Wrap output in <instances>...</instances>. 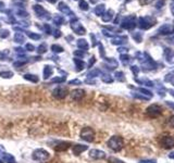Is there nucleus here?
Returning a JSON list of instances; mask_svg holds the SVG:
<instances>
[{
    "instance_id": "obj_55",
    "label": "nucleus",
    "mask_w": 174,
    "mask_h": 163,
    "mask_svg": "<svg viewBox=\"0 0 174 163\" xmlns=\"http://www.w3.org/2000/svg\"><path fill=\"white\" fill-rule=\"evenodd\" d=\"M171 11H172V14L174 15V0L171 1Z\"/></svg>"
},
{
    "instance_id": "obj_17",
    "label": "nucleus",
    "mask_w": 174,
    "mask_h": 163,
    "mask_svg": "<svg viewBox=\"0 0 174 163\" xmlns=\"http://www.w3.org/2000/svg\"><path fill=\"white\" fill-rule=\"evenodd\" d=\"M76 46H77V48H80L81 50H83V51H87L89 48V45L88 42H87V40L86 39H78L77 42H76Z\"/></svg>"
},
{
    "instance_id": "obj_34",
    "label": "nucleus",
    "mask_w": 174,
    "mask_h": 163,
    "mask_svg": "<svg viewBox=\"0 0 174 163\" xmlns=\"http://www.w3.org/2000/svg\"><path fill=\"white\" fill-rule=\"evenodd\" d=\"M0 76H1L2 78H7V80H9V78H12L13 72H11V71H3V72H0Z\"/></svg>"
},
{
    "instance_id": "obj_10",
    "label": "nucleus",
    "mask_w": 174,
    "mask_h": 163,
    "mask_svg": "<svg viewBox=\"0 0 174 163\" xmlns=\"http://www.w3.org/2000/svg\"><path fill=\"white\" fill-rule=\"evenodd\" d=\"M161 108L157 104H151L150 107L147 108V114H148L150 117H157L158 115L161 114Z\"/></svg>"
},
{
    "instance_id": "obj_23",
    "label": "nucleus",
    "mask_w": 174,
    "mask_h": 163,
    "mask_svg": "<svg viewBox=\"0 0 174 163\" xmlns=\"http://www.w3.org/2000/svg\"><path fill=\"white\" fill-rule=\"evenodd\" d=\"M113 14H114V12H113V10H108L106 13H104L101 16L102 21L104 22H110L112 20V18H113Z\"/></svg>"
},
{
    "instance_id": "obj_29",
    "label": "nucleus",
    "mask_w": 174,
    "mask_h": 163,
    "mask_svg": "<svg viewBox=\"0 0 174 163\" xmlns=\"http://www.w3.org/2000/svg\"><path fill=\"white\" fill-rule=\"evenodd\" d=\"M100 70L99 69H95V70H93V71H90V72L87 74V77L88 78H95V77H97V76H99L100 75Z\"/></svg>"
},
{
    "instance_id": "obj_37",
    "label": "nucleus",
    "mask_w": 174,
    "mask_h": 163,
    "mask_svg": "<svg viewBox=\"0 0 174 163\" xmlns=\"http://www.w3.org/2000/svg\"><path fill=\"white\" fill-rule=\"evenodd\" d=\"M12 2L15 5H19L20 8H23L22 5H26V3H27V0H12Z\"/></svg>"
},
{
    "instance_id": "obj_31",
    "label": "nucleus",
    "mask_w": 174,
    "mask_h": 163,
    "mask_svg": "<svg viewBox=\"0 0 174 163\" xmlns=\"http://www.w3.org/2000/svg\"><path fill=\"white\" fill-rule=\"evenodd\" d=\"M26 34H27V36H29L31 39H33V40H39V39L42 38V36H40L39 34H37V33H33V32H26Z\"/></svg>"
},
{
    "instance_id": "obj_39",
    "label": "nucleus",
    "mask_w": 174,
    "mask_h": 163,
    "mask_svg": "<svg viewBox=\"0 0 174 163\" xmlns=\"http://www.w3.org/2000/svg\"><path fill=\"white\" fill-rule=\"evenodd\" d=\"M43 29H44V31L46 32L47 35H51V34H52L51 26H50L49 24H44V26H43Z\"/></svg>"
},
{
    "instance_id": "obj_33",
    "label": "nucleus",
    "mask_w": 174,
    "mask_h": 163,
    "mask_svg": "<svg viewBox=\"0 0 174 163\" xmlns=\"http://www.w3.org/2000/svg\"><path fill=\"white\" fill-rule=\"evenodd\" d=\"M15 13L20 16V18H27V16H29V13L26 12L23 8H19L18 10L15 11Z\"/></svg>"
},
{
    "instance_id": "obj_14",
    "label": "nucleus",
    "mask_w": 174,
    "mask_h": 163,
    "mask_svg": "<svg viewBox=\"0 0 174 163\" xmlns=\"http://www.w3.org/2000/svg\"><path fill=\"white\" fill-rule=\"evenodd\" d=\"M88 149V146L86 145H80V144H76L72 147V151H73V155H80L82 152L86 151Z\"/></svg>"
},
{
    "instance_id": "obj_42",
    "label": "nucleus",
    "mask_w": 174,
    "mask_h": 163,
    "mask_svg": "<svg viewBox=\"0 0 174 163\" xmlns=\"http://www.w3.org/2000/svg\"><path fill=\"white\" fill-rule=\"evenodd\" d=\"M52 83H58V84H62L65 82V77H55L51 80Z\"/></svg>"
},
{
    "instance_id": "obj_6",
    "label": "nucleus",
    "mask_w": 174,
    "mask_h": 163,
    "mask_svg": "<svg viewBox=\"0 0 174 163\" xmlns=\"http://www.w3.org/2000/svg\"><path fill=\"white\" fill-rule=\"evenodd\" d=\"M33 9H34L35 13L37 14V16L40 19H43V20H46V21H49L50 19H51V16H50V13L48 12L47 10H45L44 7H42V5H35L34 7H33Z\"/></svg>"
},
{
    "instance_id": "obj_9",
    "label": "nucleus",
    "mask_w": 174,
    "mask_h": 163,
    "mask_svg": "<svg viewBox=\"0 0 174 163\" xmlns=\"http://www.w3.org/2000/svg\"><path fill=\"white\" fill-rule=\"evenodd\" d=\"M58 10L61 11L63 14H65V15L71 16V18H74V16H75V14L73 13V11L70 9V7H69L65 2H63V1L59 2V5H58Z\"/></svg>"
},
{
    "instance_id": "obj_16",
    "label": "nucleus",
    "mask_w": 174,
    "mask_h": 163,
    "mask_svg": "<svg viewBox=\"0 0 174 163\" xmlns=\"http://www.w3.org/2000/svg\"><path fill=\"white\" fill-rule=\"evenodd\" d=\"M53 74V67L51 65H45L44 66V72H43V77L44 80H48L50 76Z\"/></svg>"
},
{
    "instance_id": "obj_7",
    "label": "nucleus",
    "mask_w": 174,
    "mask_h": 163,
    "mask_svg": "<svg viewBox=\"0 0 174 163\" xmlns=\"http://www.w3.org/2000/svg\"><path fill=\"white\" fill-rule=\"evenodd\" d=\"M155 24V20L150 16H145V18H140L138 20V26L142 29H148Z\"/></svg>"
},
{
    "instance_id": "obj_41",
    "label": "nucleus",
    "mask_w": 174,
    "mask_h": 163,
    "mask_svg": "<svg viewBox=\"0 0 174 163\" xmlns=\"http://www.w3.org/2000/svg\"><path fill=\"white\" fill-rule=\"evenodd\" d=\"M73 54H74L76 58L78 57V59H80V58H82V57L85 56V51H83V50H75V51L73 52Z\"/></svg>"
},
{
    "instance_id": "obj_3",
    "label": "nucleus",
    "mask_w": 174,
    "mask_h": 163,
    "mask_svg": "<svg viewBox=\"0 0 174 163\" xmlns=\"http://www.w3.org/2000/svg\"><path fill=\"white\" fill-rule=\"evenodd\" d=\"M69 95V89L68 87L62 85H59L58 87H56L53 90H52V96L55 97L58 100H61V99H64L65 97Z\"/></svg>"
},
{
    "instance_id": "obj_45",
    "label": "nucleus",
    "mask_w": 174,
    "mask_h": 163,
    "mask_svg": "<svg viewBox=\"0 0 174 163\" xmlns=\"http://www.w3.org/2000/svg\"><path fill=\"white\" fill-rule=\"evenodd\" d=\"M81 84H82V82L80 80H77V78H76V80H72L69 82V85H81Z\"/></svg>"
},
{
    "instance_id": "obj_15",
    "label": "nucleus",
    "mask_w": 174,
    "mask_h": 163,
    "mask_svg": "<svg viewBox=\"0 0 174 163\" xmlns=\"http://www.w3.org/2000/svg\"><path fill=\"white\" fill-rule=\"evenodd\" d=\"M161 145L163 146L164 148H166V149L172 148L174 146V138L171 137V136H166V137H163L161 139Z\"/></svg>"
},
{
    "instance_id": "obj_18",
    "label": "nucleus",
    "mask_w": 174,
    "mask_h": 163,
    "mask_svg": "<svg viewBox=\"0 0 174 163\" xmlns=\"http://www.w3.org/2000/svg\"><path fill=\"white\" fill-rule=\"evenodd\" d=\"M174 27L169 24H165V25H162L160 29H159V34H162V35H168V34H171L173 32Z\"/></svg>"
},
{
    "instance_id": "obj_13",
    "label": "nucleus",
    "mask_w": 174,
    "mask_h": 163,
    "mask_svg": "<svg viewBox=\"0 0 174 163\" xmlns=\"http://www.w3.org/2000/svg\"><path fill=\"white\" fill-rule=\"evenodd\" d=\"M84 96H85V90H83V89H74V90L71 93V97H72L73 100L75 101H81L82 99L84 98Z\"/></svg>"
},
{
    "instance_id": "obj_58",
    "label": "nucleus",
    "mask_w": 174,
    "mask_h": 163,
    "mask_svg": "<svg viewBox=\"0 0 174 163\" xmlns=\"http://www.w3.org/2000/svg\"><path fill=\"white\" fill-rule=\"evenodd\" d=\"M166 104H168V106H169V107H171L172 109H174V104H171L170 101H168V102H166Z\"/></svg>"
},
{
    "instance_id": "obj_47",
    "label": "nucleus",
    "mask_w": 174,
    "mask_h": 163,
    "mask_svg": "<svg viewBox=\"0 0 174 163\" xmlns=\"http://www.w3.org/2000/svg\"><path fill=\"white\" fill-rule=\"evenodd\" d=\"M25 49L27 50V51H34L35 47H34V45H32V44H26Z\"/></svg>"
},
{
    "instance_id": "obj_46",
    "label": "nucleus",
    "mask_w": 174,
    "mask_h": 163,
    "mask_svg": "<svg viewBox=\"0 0 174 163\" xmlns=\"http://www.w3.org/2000/svg\"><path fill=\"white\" fill-rule=\"evenodd\" d=\"M52 33H53V36H55V38H60L61 37V31L60 29H55V31H52Z\"/></svg>"
},
{
    "instance_id": "obj_26",
    "label": "nucleus",
    "mask_w": 174,
    "mask_h": 163,
    "mask_svg": "<svg viewBox=\"0 0 174 163\" xmlns=\"http://www.w3.org/2000/svg\"><path fill=\"white\" fill-rule=\"evenodd\" d=\"M53 23L57 26H61L63 23H64V18L62 15H56L53 18Z\"/></svg>"
},
{
    "instance_id": "obj_36",
    "label": "nucleus",
    "mask_w": 174,
    "mask_h": 163,
    "mask_svg": "<svg viewBox=\"0 0 174 163\" xmlns=\"http://www.w3.org/2000/svg\"><path fill=\"white\" fill-rule=\"evenodd\" d=\"M10 36V32L8 29H0V38H8Z\"/></svg>"
},
{
    "instance_id": "obj_40",
    "label": "nucleus",
    "mask_w": 174,
    "mask_h": 163,
    "mask_svg": "<svg viewBox=\"0 0 174 163\" xmlns=\"http://www.w3.org/2000/svg\"><path fill=\"white\" fill-rule=\"evenodd\" d=\"M130 60H131L130 56H128V54H121V61H122L124 64L130 62Z\"/></svg>"
},
{
    "instance_id": "obj_51",
    "label": "nucleus",
    "mask_w": 174,
    "mask_h": 163,
    "mask_svg": "<svg viewBox=\"0 0 174 163\" xmlns=\"http://www.w3.org/2000/svg\"><path fill=\"white\" fill-rule=\"evenodd\" d=\"M131 70H132V71H133V72L135 73V74H137V73H138V72H139V69H138V67H137V66H135V65H133V66H132V67H131Z\"/></svg>"
},
{
    "instance_id": "obj_5",
    "label": "nucleus",
    "mask_w": 174,
    "mask_h": 163,
    "mask_svg": "<svg viewBox=\"0 0 174 163\" xmlns=\"http://www.w3.org/2000/svg\"><path fill=\"white\" fill-rule=\"evenodd\" d=\"M81 138L83 140L87 142H91L94 139H95V132H94L93 128L90 127H84L83 130L81 131Z\"/></svg>"
},
{
    "instance_id": "obj_61",
    "label": "nucleus",
    "mask_w": 174,
    "mask_h": 163,
    "mask_svg": "<svg viewBox=\"0 0 174 163\" xmlns=\"http://www.w3.org/2000/svg\"><path fill=\"white\" fill-rule=\"evenodd\" d=\"M36 1H42V0H36Z\"/></svg>"
},
{
    "instance_id": "obj_25",
    "label": "nucleus",
    "mask_w": 174,
    "mask_h": 163,
    "mask_svg": "<svg viewBox=\"0 0 174 163\" xmlns=\"http://www.w3.org/2000/svg\"><path fill=\"white\" fill-rule=\"evenodd\" d=\"M23 77L25 78L26 80L32 82V83H38L39 82L38 76L35 75V74H25V75H23Z\"/></svg>"
},
{
    "instance_id": "obj_2",
    "label": "nucleus",
    "mask_w": 174,
    "mask_h": 163,
    "mask_svg": "<svg viewBox=\"0 0 174 163\" xmlns=\"http://www.w3.org/2000/svg\"><path fill=\"white\" fill-rule=\"evenodd\" d=\"M107 145L113 151H120L123 148L124 142H123L122 137H120V136H112V137L108 140Z\"/></svg>"
},
{
    "instance_id": "obj_20",
    "label": "nucleus",
    "mask_w": 174,
    "mask_h": 163,
    "mask_svg": "<svg viewBox=\"0 0 174 163\" xmlns=\"http://www.w3.org/2000/svg\"><path fill=\"white\" fill-rule=\"evenodd\" d=\"M73 61H74V63H75V65H76V71H77V72H81V71H83L84 69H85L86 64L83 60L78 59V58H74Z\"/></svg>"
},
{
    "instance_id": "obj_8",
    "label": "nucleus",
    "mask_w": 174,
    "mask_h": 163,
    "mask_svg": "<svg viewBox=\"0 0 174 163\" xmlns=\"http://www.w3.org/2000/svg\"><path fill=\"white\" fill-rule=\"evenodd\" d=\"M136 26L135 23V18L134 16H128L123 20V22L121 23V27L124 29H133Z\"/></svg>"
},
{
    "instance_id": "obj_53",
    "label": "nucleus",
    "mask_w": 174,
    "mask_h": 163,
    "mask_svg": "<svg viewBox=\"0 0 174 163\" xmlns=\"http://www.w3.org/2000/svg\"><path fill=\"white\" fill-rule=\"evenodd\" d=\"M5 3H3L2 1H0V12H2V11H5Z\"/></svg>"
},
{
    "instance_id": "obj_35",
    "label": "nucleus",
    "mask_w": 174,
    "mask_h": 163,
    "mask_svg": "<svg viewBox=\"0 0 174 163\" xmlns=\"http://www.w3.org/2000/svg\"><path fill=\"white\" fill-rule=\"evenodd\" d=\"M47 50H48V48H47V45H46V44L39 45V47L37 48V52H38V54H44V53H46Z\"/></svg>"
},
{
    "instance_id": "obj_50",
    "label": "nucleus",
    "mask_w": 174,
    "mask_h": 163,
    "mask_svg": "<svg viewBox=\"0 0 174 163\" xmlns=\"http://www.w3.org/2000/svg\"><path fill=\"white\" fill-rule=\"evenodd\" d=\"M95 62H96V58H95V57H94V56H93V57H91L90 59H89V62H88V65H87V66H88V67H91L94 64H95Z\"/></svg>"
},
{
    "instance_id": "obj_32",
    "label": "nucleus",
    "mask_w": 174,
    "mask_h": 163,
    "mask_svg": "<svg viewBox=\"0 0 174 163\" xmlns=\"http://www.w3.org/2000/svg\"><path fill=\"white\" fill-rule=\"evenodd\" d=\"M78 7H80V9H81V10H83V11H87L89 9L88 3H87V1H85V0H80Z\"/></svg>"
},
{
    "instance_id": "obj_12",
    "label": "nucleus",
    "mask_w": 174,
    "mask_h": 163,
    "mask_svg": "<svg viewBox=\"0 0 174 163\" xmlns=\"http://www.w3.org/2000/svg\"><path fill=\"white\" fill-rule=\"evenodd\" d=\"M89 157L91 159H95V160H100V159L106 158V152L101 150H98V149H91L89 151Z\"/></svg>"
},
{
    "instance_id": "obj_27",
    "label": "nucleus",
    "mask_w": 174,
    "mask_h": 163,
    "mask_svg": "<svg viewBox=\"0 0 174 163\" xmlns=\"http://www.w3.org/2000/svg\"><path fill=\"white\" fill-rule=\"evenodd\" d=\"M50 49L52 50L53 53H61V52L64 51L63 47H61L60 45H52V46L50 47Z\"/></svg>"
},
{
    "instance_id": "obj_24",
    "label": "nucleus",
    "mask_w": 174,
    "mask_h": 163,
    "mask_svg": "<svg viewBox=\"0 0 174 163\" xmlns=\"http://www.w3.org/2000/svg\"><path fill=\"white\" fill-rule=\"evenodd\" d=\"M104 11H106V5H98L96 8H95L94 12H95V14H96L97 16H102V14L104 13Z\"/></svg>"
},
{
    "instance_id": "obj_38",
    "label": "nucleus",
    "mask_w": 174,
    "mask_h": 163,
    "mask_svg": "<svg viewBox=\"0 0 174 163\" xmlns=\"http://www.w3.org/2000/svg\"><path fill=\"white\" fill-rule=\"evenodd\" d=\"M133 38L135 39L137 42H140L143 40V35L140 33H133Z\"/></svg>"
},
{
    "instance_id": "obj_11",
    "label": "nucleus",
    "mask_w": 174,
    "mask_h": 163,
    "mask_svg": "<svg viewBox=\"0 0 174 163\" xmlns=\"http://www.w3.org/2000/svg\"><path fill=\"white\" fill-rule=\"evenodd\" d=\"M71 147V142L64 141V140H60L56 144L55 146V150L58 152H62V151H67L69 148Z\"/></svg>"
},
{
    "instance_id": "obj_59",
    "label": "nucleus",
    "mask_w": 174,
    "mask_h": 163,
    "mask_svg": "<svg viewBox=\"0 0 174 163\" xmlns=\"http://www.w3.org/2000/svg\"><path fill=\"white\" fill-rule=\"evenodd\" d=\"M46 1H48L49 3H56L58 1V0H46Z\"/></svg>"
},
{
    "instance_id": "obj_49",
    "label": "nucleus",
    "mask_w": 174,
    "mask_h": 163,
    "mask_svg": "<svg viewBox=\"0 0 174 163\" xmlns=\"http://www.w3.org/2000/svg\"><path fill=\"white\" fill-rule=\"evenodd\" d=\"M139 91H140V93H144V95H148L149 97L152 96V93H151V91L147 90V89H144V88H139Z\"/></svg>"
},
{
    "instance_id": "obj_19",
    "label": "nucleus",
    "mask_w": 174,
    "mask_h": 163,
    "mask_svg": "<svg viewBox=\"0 0 174 163\" xmlns=\"http://www.w3.org/2000/svg\"><path fill=\"white\" fill-rule=\"evenodd\" d=\"M13 40L16 44H24L26 40V37L23 33H15L14 34V37H13Z\"/></svg>"
},
{
    "instance_id": "obj_21",
    "label": "nucleus",
    "mask_w": 174,
    "mask_h": 163,
    "mask_svg": "<svg viewBox=\"0 0 174 163\" xmlns=\"http://www.w3.org/2000/svg\"><path fill=\"white\" fill-rule=\"evenodd\" d=\"M2 161H3V162H5V163H18L12 155H10V153H7L5 151L3 152Z\"/></svg>"
},
{
    "instance_id": "obj_44",
    "label": "nucleus",
    "mask_w": 174,
    "mask_h": 163,
    "mask_svg": "<svg viewBox=\"0 0 174 163\" xmlns=\"http://www.w3.org/2000/svg\"><path fill=\"white\" fill-rule=\"evenodd\" d=\"M15 52L20 56V57H22V56H24L25 54V49H23V48H21V47H18V48H15Z\"/></svg>"
},
{
    "instance_id": "obj_43",
    "label": "nucleus",
    "mask_w": 174,
    "mask_h": 163,
    "mask_svg": "<svg viewBox=\"0 0 174 163\" xmlns=\"http://www.w3.org/2000/svg\"><path fill=\"white\" fill-rule=\"evenodd\" d=\"M115 78H117L118 80H120V82H123V80H125L124 74H123L122 72H117V73H115Z\"/></svg>"
},
{
    "instance_id": "obj_56",
    "label": "nucleus",
    "mask_w": 174,
    "mask_h": 163,
    "mask_svg": "<svg viewBox=\"0 0 174 163\" xmlns=\"http://www.w3.org/2000/svg\"><path fill=\"white\" fill-rule=\"evenodd\" d=\"M162 5H163V1H159V2L157 3V8L160 9V8H161V7H162Z\"/></svg>"
},
{
    "instance_id": "obj_60",
    "label": "nucleus",
    "mask_w": 174,
    "mask_h": 163,
    "mask_svg": "<svg viewBox=\"0 0 174 163\" xmlns=\"http://www.w3.org/2000/svg\"><path fill=\"white\" fill-rule=\"evenodd\" d=\"M170 158H171V159H174V152H172L171 155H170Z\"/></svg>"
},
{
    "instance_id": "obj_48",
    "label": "nucleus",
    "mask_w": 174,
    "mask_h": 163,
    "mask_svg": "<svg viewBox=\"0 0 174 163\" xmlns=\"http://www.w3.org/2000/svg\"><path fill=\"white\" fill-rule=\"evenodd\" d=\"M9 51H0V60H5L7 59V54Z\"/></svg>"
},
{
    "instance_id": "obj_30",
    "label": "nucleus",
    "mask_w": 174,
    "mask_h": 163,
    "mask_svg": "<svg viewBox=\"0 0 174 163\" xmlns=\"http://www.w3.org/2000/svg\"><path fill=\"white\" fill-rule=\"evenodd\" d=\"M101 80L104 83H107V84H110L113 82V77H112L110 74H102L101 75Z\"/></svg>"
},
{
    "instance_id": "obj_1",
    "label": "nucleus",
    "mask_w": 174,
    "mask_h": 163,
    "mask_svg": "<svg viewBox=\"0 0 174 163\" xmlns=\"http://www.w3.org/2000/svg\"><path fill=\"white\" fill-rule=\"evenodd\" d=\"M49 158L50 153L45 149H43V148L35 149L32 153V159L35 161H38V162H46V161L49 160Z\"/></svg>"
},
{
    "instance_id": "obj_54",
    "label": "nucleus",
    "mask_w": 174,
    "mask_h": 163,
    "mask_svg": "<svg viewBox=\"0 0 174 163\" xmlns=\"http://www.w3.org/2000/svg\"><path fill=\"white\" fill-rule=\"evenodd\" d=\"M139 163H156V162L152 160H142V161H139Z\"/></svg>"
},
{
    "instance_id": "obj_57",
    "label": "nucleus",
    "mask_w": 174,
    "mask_h": 163,
    "mask_svg": "<svg viewBox=\"0 0 174 163\" xmlns=\"http://www.w3.org/2000/svg\"><path fill=\"white\" fill-rule=\"evenodd\" d=\"M119 50L120 52H128V49H126V48H119Z\"/></svg>"
},
{
    "instance_id": "obj_4",
    "label": "nucleus",
    "mask_w": 174,
    "mask_h": 163,
    "mask_svg": "<svg viewBox=\"0 0 174 163\" xmlns=\"http://www.w3.org/2000/svg\"><path fill=\"white\" fill-rule=\"evenodd\" d=\"M70 23H71V27H72L73 31L75 32V34H77V35H84V34L86 33L85 27L78 22V19L76 18V16L71 19Z\"/></svg>"
},
{
    "instance_id": "obj_28",
    "label": "nucleus",
    "mask_w": 174,
    "mask_h": 163,
    "mask_svg": "<svg viewBox=\"0 0 174 163\" xmlns=\"http://www.w3.org/2000/svg\"><path fill=\"white\" fill-rule=\"evenodd\" d=\"M27 62H29L27 58H26V59H24V60L19 59L18 61H14V62H13V66H14V67H21V66H23L24 64H26Z\"/></svg>"
},
{
    "instance_id": "obj_52",
    "label": "nucleus",
    "mask_w": 174,
    "mask_h": 163,
    "mask_svg": "<svg viewBox=\"0 0 174 163\" xmlns=\"http://www.w3.org/2000/svg\"><path fill=\"white\" fill-rule=\"evenodd\" d=\"M99 49H100V56H102V57L104 58V47H102V45H99Z\"/></svg>"
},
{
    "instance_id": "obj_22",
    "label": "nucleus",
    "mask_w": 174,
    "mask_h": 163,
    "mask_svg": "<svg viewBox=\"0 0 174 163\" xmlns=\"http://www.w3.org/2000/svg\"><path fill=\"white\" fill-rule=\"evenodd\" d=\"M128 40V37L126 36H119V37H114L112 38V44L113 45H123Z\"/></svg>"
}]
</instances>
